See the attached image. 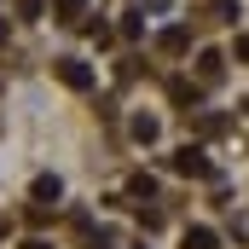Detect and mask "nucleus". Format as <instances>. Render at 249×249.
<instances>
[{"mask_svg": "<svg viewBox=\"0 0 249 249\" xmlns=\"http://www.w3.org/2000/svg\"><path fill=\"white\" fill-rule=\"evenodd\" d=\"M0 238H6V220H0Z\"/></svg>", "mask_w": 249, "mask_h": 249, "instance_id": "obj_16", "label": "nucleus"}, {"mask_svg": "<svg viewBox=\"0 0 249 249\" xmlns=\"http://www.w3.org/2000/svg\"><path fill=\"white\" fill-rule=\"evenodd\" d=\"M139 35H145V18H139V12H127V18H122V41H139Z\"/></svg>", "mask_w": 249, "mask_h": 249, "instance_id": "obj_12", "label": "nucleus"}, {"mask_svg": "<svg viewBox=\"0 0 249 249\" xmlns=\"http://www.w3.org/2000/svg\"><path fill=\"white\" fill-rule=\"evenodd\" d=\"M220 75H226V58H220L214 47H203V53H197V81H203V87H214Z\"/></svg>", "mask_w": 249, "mask_h": 249, "instance_id": "obj_3", "label": "nucleus"}, {"mask_svg": "<svg viewBox=\"0 0 249 249\" xmlns=\"http://www.w3.org/2000/svg\"><path fill=\"white\" fill-rule=\"evenodd\" d=\"M220 238L209 232V226H186V249H214Z\"/></svg>", "mask_w": 249, "mask_h": 249, "instance_id": "obj_9", "label": "nucleus"}, {"mask_svg": "<svg viewBox=\"0 0 249 249\" xmlns=\"http://www.w3.org/2000/svg\"><path fill=\"white\" fill-rule=\"evenodd\" d=\"M186 116H191V110H186ZM191 127H197L203 139H220V133H226V116H214V110H197V116H191Z\"/></svg>", "mask_w": 249, "mask_h": 249, "instance_id": "obj_6", "label": "nucleus"}, {"mask_svg": "<svg viewBox=\"0 0 249 249\" xmlns=\"http://www.w3.org/2000/svg\"><path fill=\"white\" fill-rule=\"evenodd\" d=\"M58 81L75 87V93H93V70H87L81 58H58Z\"/></svg>", "mask_w": 249, "mask_h": 249, "instance_id": "obj_2", "label": "nucleus"}, {"mask_svg": "<svg viewBox=\"0 0 249 249\" xmlns=\"http://www.w3.org/2000/svg\"><path fill=\"white\" fill-rule=\"evenodd\" d=\"M58 197H64V180H58V174H41V180H35V203H47V209H53Z\"/></svg>", "mask_w": 249, "mask_h": 249, "instance_id": "obj_7", "label": "nucleus"}, {"mask_svg": "<svg viewBox=\"0 0 249 249\" xmlns=\"http://www.w3.org/2000/svg\"><path fill=\"white\" fill-rule=\"evenodd\" d=\"M127 191H133V197H151V191H157V180H151V174H133V180H127Z\"/></svg>", "mask_w": 249, "mask_h": 249, "instance_id": "obj_13", "label": "nucleus"}, {"mask_svg": "<svg viewBox=\"0 0 249 249\" xmlns=\"http://www.w3.org/2000/svg\"><path fill=\"white\" fill-rule=\"evenodd\" d=\"M23 249H53V244H47V238H29V244H23Z\"/></svg>", "mask_w": 249, "mask_h": 249, "instance_id": "obj_15", "label": "nucleus"}, {"mask_svg": "<svg viewBox=\"0 0 249 249\" xmlns=\"http://www.w3.org/2000/svg\"><path fill=\"white\" fill-rule=\"evenodd\" d=\"M127 133H133V139H139V145H157V139H162V122H157V116H145V110H139V116H133V122H127Z\"/></svg>", "mask_w": 249, "mask_h": 249, "instance_id": "obj_4", "label": "nucleus"}, {"mask_svg": "<svg viewBox=\"0 0 249 249\" xmlns=\"http://www.w3.org/2000/svg\"><path fill=\"white\" fill-rule=\"evenodd\" d=\"M209 18H220V23H238L244 12H238V0H214V6H209Z\"/></svg>", "mask_w": 249, "mask_h": 249, "instance_id": "obj_11", "label": "nucleus"}, {"mask_svg": "<svg viewBox=\"0 0 249 249\" xmlns=\"http://www.w3.org/2000/svg\"><path fill=\"white\" fill-rule=\"evenodd\" d=\"M81 29H87V41H93V47H110V41L122 35V29H110V23H81Z\"/></svg>", "mask_w": 249, "mask_h": 249, "instance_id": "obj_10", "label": "nucleus"}, {"mask_svg": "<svg viewBox=\"0 0 249 249\" xmlns=\"http://www.w3.org/2000/svg\"><path fill=\"white\" fill-rule=\"evenodd\" d=\"M244 110H249V99H244Z\"/></svg>", "mask_w": 249, "mask_h": 249, "instance_id": "obj_17", "label": "nucleus"}, {"mask_svg": "<svg viewBox=\"0 0 249 249\" xmlns=\"http://www.w3.org/2000/svg\"><path fill=\"white\" fill-rule=\"evenodd\" d=\"M232 58H238V64H249V35H238V47H232Z\"/></svg>", "mask_w": 249, "mask_h": 249, "instance_id": "obj_14", "label": "nucleus"}, {"mask_svg": "<svg viewBox=\"0 0 249 249\" xmlns=\"http://www.w3.org/2000/svg\"><path fill=\"white\" fill-rule=\"evenodd\" d=\"M81 12H87V0H53V18L58 23H81Z\"/></svg>", "mask_w": 249, "mask_h": 249, "instance_id": "obj_8", "label": "nucleus"}, {"mask_svg": "<svg viewBox=\"0 0 249 249\" xmlns=\"http://www.w3.org/2000/svg\"><path fill=\"white\" fill-rule=\"evenodd\" d=\"M157 47H162V53H186V47H191V29H186V23H168V29L157 35Z\"/></svg>", "mask_w": 249, "mask_h": 249, "instance_id": "obj_5", "label": "nucleus"}, {"mask_svg": "<svg viewBox=\"0 0 249 249\" xmlns=\"http://www.w3.org/2000/svg\"><path fill=\"white\" fill-rule=\"evenodd\" d=\"M168 168H174V174H191V180H214V162H209L197 145H180V151L168 157Z\"/></svg>", "mask_w": 249, "mask_h": 249, "instance_id": "obj_1", "label": "nucleus"}]
</instances>
